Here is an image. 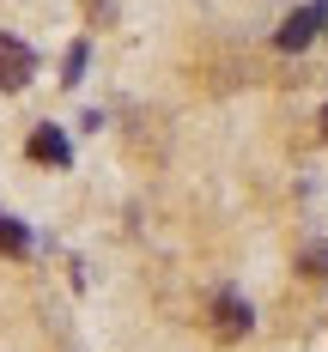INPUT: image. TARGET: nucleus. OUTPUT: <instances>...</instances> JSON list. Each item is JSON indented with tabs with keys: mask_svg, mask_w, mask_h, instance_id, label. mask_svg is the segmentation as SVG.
<instances>
[{
	"mask_svg": "<svg viewBox=\"0 0 328 352\" xmlns=\"http://www.w3.org/2000/svg\"><path fill=\"white\" fill-rule=\"evenodd\" d=\"M0 249H6V255H25V249H31V231H25L19 219H6V212H0Z\"/></svg>",
	"mask_w": 328,
	"mask_h": 352,
	"instance_id": "5",
	"label": "nucleus"
},
{
	"mask_svg": "<svg viewBox=\"0 0 328 352\" xmlns=\"http://www.w3.org/2000/svg\"><path fill=\"white\" fill-rule=\"evenodd\" d=\"M79 73H85V43L67 49V85H79Z\"/></svg>",
	"mask_w": 328,
	"mask_h": 352,
	"instance_id": "7",
	"label": "nucleus"
},
{
	"mask_svg": "<svg viewBox=\"0 0 328 352\" xmlns=\"http://www.w3.org/2000/svg\"><path fill=\"white\" fill-rule=\"evenodd\" d=\"M25 152H31L36 164H55V170H61V164L73 158V152H67V134H61V128H31Z\"/></svg>",
	"mask_w": 328,
	"mask_h": 352,
	"instance_id": "4",
	"label": "nucleus"
},
{
	"mask_svg": "<svg viewBox=\"0 0 328 352\" xmlns=\"http://www.w3.org/2000/svg\"><path fill=\"white\" fill-rule=\"evenodd\" d=\"M304 274H310V280H328V249H322V243L304 249Z\"/></svg>",
	"mask_w": 328,
	"mask_h": 352,
	"instance_id": "6",
	"label": "nucleus"
},
{
	"mask_svg": "<svg viewBox=\"0 0 328 352\" xmlns=\"http://www.w3.org/2000/svg\"><path fill=\"white\" fill-rule=\"evenodd\" d=\"M322 140H328V109H322Z\"/></svg>",
	"mask_w": 328,
	"mask_h": 352,
	"instance_id": "8",
	"label": "nucleus"
},
{
	"mask_svg": "<svg viewBox=\"0 0 328 352\" xmlns=\"http://www.w3.org/2000/svg\"><path fill=\"white\" fill-rule=\"evenodd\" d=\"M250 304H243V298H237V292H219L213 298V328L219 334H225V340H243V334H250Z\"/></svg>",
	"mask_w": 328,
	"mask_h": 352,
	"instance_id": "3",
	"label": "nucleus"
},
{
	"mask_svg": "<svg viewBox=\"0 0 328 352\" xmlns=\"http://www.w3.org/2000/svg\"><path fill=\"white\" fill-rule=\"evenodd\" d=\"M31 73H36V55L19 43V36H0V91L31 85Z\"/></svg>",
	"mask_w": 328,
	"mask_h": 352,
	"instance_id": "2",
	"label": "nucleus"
},
{
	"mask_svg": "<svg viewBox=\"0 0 328 352\" xmlns=\"http://www.w3.org/2000/svg\"><path fill=\"white\" fill-rule=\"evenodd\" d=\"M328 19V0H310V6H298V12H286V25L274 31V43L286 49V55H298V49H310V36L322 31Z\"/></svg>",
	"mask_w": 328,
	"mask_h": 352,
	"instance_id": "1",
	"label": "nucleus"
}]
</instances>
